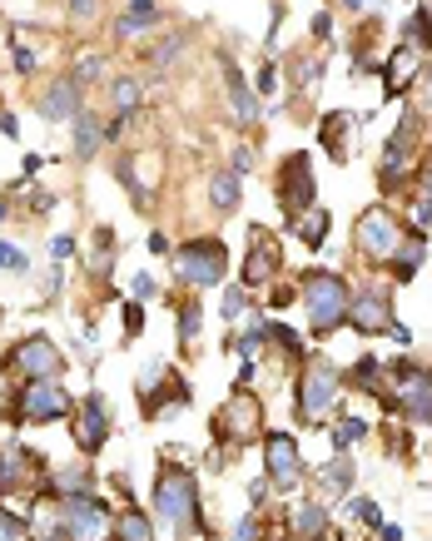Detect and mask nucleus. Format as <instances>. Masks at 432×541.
Returning <instances> with one entry per match:
<instances>
[{
  "label": "nucleus",
  "instance_id": "nucleus-1",
  "mask_svg": "<svg viewBox=\"0 0 432 541\" xmlns=\"http://www.w3.org/2000/svg\"><path fill=\"white\" fill-rule=\"evenodd\" d=\"M154 516L170 532H189L199 522V482L189 467H160V477H154Z\"/></svg>",
  "mask_w": 432,
  "mask_h": 541
},
{
  "label": "nucleus",
  "instance_id": "nucleus-2",
  "mask_svg": "<svg viewBox=\"0 0 432 541\" xmlns=\"http://www.w3.org/2000/svg\"><path fill=\"white\" fill-rule=\"evenodd\" d=\"M407 233H413V229H407L393 209L373 204V209H363V214H358V224H353V249L363 253L368 263L388 269V263H393V253L407 243Z\"/></svg>",
  "mask_w": 432,
  "mask_h": 541
},
{
  "label": "nucleus",
  "instance_id": "nucleus-3",
  "mask_svg": "<svg viewBox=\"0 0 432 541\" xmlns=\"http://www.w3.org/2000/svg\"><path fill=\"white\" fill-rule=\"evenodd\" d=\"M348 299H353V293H348V283L333 269H313L309 279H303V313H309L313 338H323L339 323H348Z\"/></svg>",
  "mask_w": 432,
  "mask_h": 541
},
{
  "label": "nucleus",
  "instance_id": "nucleus-4",
  "mask_svg": "<svg viewBox=\"0 0 432 541\" xmlns=\"http://www.w3.org/2000/svg\"><path fill=\"white\" fill-rule=\"evenodd\" d=\"M423 120H417V110L403 114V124L393 130V140L383 144V169H378V184H383V194H393V189H403L407 179L417 174V164H423Z\"/></svg>",
  "mask_w": 432,
  "mask_h": 541
},
{
  "label": "nucleus",
  "instance_id": "nucleus-5",
  "mask_svg": "<svg viewBox=\"0 0 432 541\" xmlns=\"http://www.w3.org/2000/svg\"><path fill=\"white\" fill-rule=\"evenodd\" d=\"M343 402V373L329 358H313L299 373V422H329Z\"/></svg>",
  "mask_w": 432,
  "mask_h": 541
},
{
  "label": "nucleus",
  "instance_id": "nucleus-6",
  "mask_svg": "<svg viewBox=\"0 0 432 541\" xmlns=\"http://www.w3.org/2000/svg\"><path fill=\"white\" fill-rule=\"evenodd\" d=\"M174 273H179L184 289H214V283H224V273H229V249L219 239H209V233H199V239L179 243Z\"/></svg>",
  "mask_w": 432,
  "mask_h": 541
},
{
  "label": "nucleus",
  "instance_id": "nucleus-7",
  "mask_svg": "<svg viewBox=\"0 0 432 541\" xmlns=\"http://www.w3.org/2000/svg\"><path fill=\"white\" fill-rule=\"evenodd\" d=\"M75 412V398L55 383V378H40V383H20L15 398H10V418L15 422H60Z\"/></svg>",
  "mask_w": 432,
  "mask_h": 541
},
{
  "label": "nucleus",
  "instance_id": "nucleus-8",
  "mask_svg": "<svg viewBox=\"0 0 432 541\" xmlns=\"http://www.w3.org/2000/svg\"><path fill=\"white\" fill-rule=\"evenodd\" d=\"M259 432H269L263 428V402L254 398L249 388H234V398L224 402V408L214 412V438H219V448H244V442H254Z\"/></svg>",
  "mask_w": 432,
  "mask_h": 541
},
{
  "label": "nucleus",
  "instance_id": "nucleus-9",
  "mask_svg": "<svg viewBox=\"0 0 432 541\" xmlns=\"http://www.w3.org/2000/svg\"><path fill=\"white\" fill-rule=\"evenodd\" d=\"M388 392H393L398 418L432 422V368H423V363H398L393 373H388Z\"/></svg>",
  "mask_w": 432,
  "mask_h": 541
},
{
  "label": "nucleus",
  "instance_id": "nucleus-10",
  "mask_svg": "<svg viewBox=\"0 0 432 541\" xmlns=\"http://www.w3.org/2000/svg\"><path fill=\"white\" fill-rule=\"evenodd\" d=\"M20 492H35L45 497L50 492V472H45V457L30 448H0V502L5 497H20Z\"/></svg>",
  "mask_w": 432,
  "mask_h": 541
},
{
  "label": "nucleus",
  "instance_id": "nucleus-11",
  "mask_svg": "<svg viewBox=\"0 0 432 541\" xmlns=\"http://www.w3.org/2000/svg\"><path fill=\"white\" fill-rule=\"evenodd\" d=\"M273 189H279V204L289 219H299L303 209H313V194H319V179H313V159L309 154H283V164L273 169Z\"/></svg>",
  "mask_w": 432,
  "mask_h": 541
},
{
  "label": "nucleus",
  "instance_id": "nucleus-12",
  "mask_svg": "<svg viewBox=\"0 0 432 541\" xmlns=\"http://www.w3.org/2000/svg\"><path fill=\"white\" fill-rule=\"evenodd\" d=\"M263 467H269V487L273 492H299L303 482V452L289 432H263Z\"/></svg>",
  "mask_w": 432,
  "mask_h": 541
},
{
  "label": "nucleus",
  "instance_id": "nucleus-13",
  "mask_svg": "<svg viewBox=\"0 0 432 541\" xmlns=\"http://www.w3.org/2000/svg\"><path fill=\"white\" fill-rule=\"evenodd\" d=\"M5 368L20 378V383H40V378H60V373H65V358L55 353L50 338H20L15 353L5 358Z\"/></svg>",
  "mask_w": 432,
  "mask_h": 541
},
{
  "label": "nucleus",
  "instance_id": "nucleus-14",
  "mask_svg": "<svg viewBox=\"0 0 432 541\" xmlns=\"http://www.w3.org/2000/svg\"><path fill=\"white\" fill-rule=\"evenodd\" d=\"M110 432H114V422H110L104 398H100V392H85V398H80V408L70 412V438H75V448L85 452V457H94V452L110 442Z\"/></svg>",
  "mask_w": 432,
  "mask_h": 541
},
{
  "label": "nucleus",
  "instance_id": "nucleus-15",
  "mask_svg": "<svg viewBox=\"0 0 432 541\" xmlns=\"http://www.w3.org/2000/svg\"><path fill=\"white\" fill-rule=\"evenodd\" d=\"M348 323L358 328V333H388L393 328V293L383 289V283H373V289H358L353 299H348Z\"/></svg>",
  "mask_w": 432,
  "mask_h": 541
},
{
  "label": "nucleus",
  "instance_id": "nucleus-16",
  "mask_svg": "<svg viewBox=\"0 0 432 541\" xmlns=\"http://www.w3.org/2000/svg\"><path fill=\"white\" fill-rule=\"evenodd\" d=\"M189 402V383L179 373H154V383L144 378L140 383V412L144 418H164L170 408H184Z\"/></svg>",
  "mask_w": 432,
  "mask_h": 541
},
{
  "label": "nucleus",
  "instance_id": "nucleus-17",
  "mask_svg": "<svg viewBox=\"0 0 432 541\" xmlns=\"http://www.w3.org/2000/svg\"><path fill=\"white\" fill-rule=\"evenodd\" d=\"M249 233H254V243H249V253H244V289H263V283L279 273L283 253H279V243L269 239V229H249Z\"/></svg>",
  "mask_w": 432,
  "mask_h": 541
},
{
  "label": "nucleus",
  "instance_id": "nucleus-18",
  "mask_svg": "<svg viewBox=\"0 0 432 541\" xmlns=\"http://www.w3.org/2000/svg\"><path fill=\"white\" fill-rule=\"evenodd\" d=\"M114 174L130 184L134 204H144V194H154V184H160V159L134 150V154H120V164H114Z\"/></svg>",
  "mask_w": 432,
  "mask_h": 541
},
{
  "label": "nucleus",
  "instance_id": "nucleus-19",
  "mask_svg": "<svg viewBox=\"0 0 432 541\" xmlns=\"http://www.w3.org/2000/svg\"><path fill=\"white\" fill-rule=\"evenodd\" d=\"M80 90H85V80H80L75 70L60 75L45 94H40V114H45V120H70V114H80Z\"/></svg>",
  "mask_w": 432,
  "mask_h": 541
},
{
  "label": "nucleus",
  "instance_id": "nucleus-20",
  "mask_svg": "<svg viewBox=\"0 0 432 541\" xmlns=\"http://www.w3.org/2000/svg\"><path fill=\"white\" fill-rule=\"evenodd\" d=\"M423 65H427V55H417L413 45H398L393 60L383 65V90L388 94H407V84L423 80Z\"/></svg>",
  "mask_w": 432,
  "mask_h": 541
},
{
  "label": "nucleus",
  "instance_id": "nucleus-21",
  "mask_svg": "<svg viewBox=\"0 0 432 541\" xmlns=\"http://www.w3.org/2000/svg\"><path fill=\"white\" fill-rule=\"evenodd\" d=\"M329 536V507L323 502H309L289 516V541H323Z\"/></svg>",
  "mask_w": 432,
  "mask_h": 541
},
{
  "label": "nucleus",
  "instance_id": "nucleus-22",
  "mask_svg": "<svg viewBox=\"0 0 432 541\" xmlns=\"http://www.w3.org/2000/svg\"><path fill=\"white\" fill-rule=\"evenodd\" d=\"M239 199H244V179H239L234 169H219V174L209 179V204H214L219 214H234Z\"/></svg>",
  "mask_w": 432,
  "mask_h": 541
},
{
  "label": "nucleus",
  "instance_id": "nucleus-23",
  "mask_svg": "<svg viewBox=\"0 0 432 541\" xmlns=\"http://www.w3.org/2000/svg\"><path fill=\"white\" fill-rule=\"evenodd\" d=\"M423 253H427V233H407V243L393 253V263H388V269H393V279L398 283L413 279V273L423 269Z\"/></svg>",
  "mask_w": 432,
  "mask_h": 541
},
{
  "label": "nucleus",
  "instance_id": "nucleus-24",
  "mask_svg": "<svg viewBox=\"0 0 432 541\" xmlns=\"http://www.w3.org/2000/svg\"><path fill=\"white\" fill-rule=\"evenodd\" d=\"M114 541H154V516L140 512V507L114 512Z\"/></svg>",
  "mask_w": 432,
  "mask_h": 541
},
{
  "label": "nucleus",
  "instance_id": "nucleus-25",
  "mask_svg": "<svg viewBox=\"0 0 432 541\" xmlns=\"http://www.w3.org/2000/svg\"><path fill=\"white\" fill-rule=\"evenodd\" d=\"M289 233H293V239H303L309 249H319V243L329 239V209H319V204L303 209L299 219H289Z\"/></svg>",
  "mask_w": 432,
  "mask_h": 541
},
{
  "label": "nucleus",
  "instance_id": "nucleus-26",
  "mask_svg": "<svg viewBox=\"0 0 432 541\" xmlns=\"http://www.w3.org/2000/svg\"><path fill=\"white\" fill-rule=\"evenodd\" d=\"M224 90H229V104H234V120L239 124H254L259 120V100H254V90L244 84L239 70H229V75H224Z\"/></svg>",
  "mask_w": 432,
  "mask_h": 541
},
{
  "label": "nucleus",
  "instance_id": "nucleus-27",
  "mask_svg": "<svg viewBox=\"0 0 432 541\" xmlns=\"http://www.w3.org/2000/svg\"><path fill=\"white\" fill-rule=\"evenodd\" d=\"M100 140H104V124H100V114L80 110V114H75V159H94V150H100Z\"/></svg>",
  "mask_w": 432,
  "mask_h": 541
},
{
  "label": "nucleus",
  "instance_id": "nucleus-28",
  "mask_svg": "<svg viewBox=\"0 0 432 541\" xmlns=\"http://www.w3.org/2000/svg\"><path fill=\"white\" fill-rule=\"evenodd\" d=\"M110 100H114V114H140L144 104V80L140 75H120L110 84Z\"/></svg>",
  "mask_w": 432,
  "mask_h": 541
},
{
  "label": "nucleus",
  "instance_id": "nucleus-29",
  "mask_svg": "<svg viewBox=\"0 0 432 541\" xmlns=\"http://www.w3.org/2000/svg\"><path fill=\"white\" fill-rule=\"evenodd\" d=\"M348 124H353V114L333 110V114H329V120H323V130H319L323 150H329L333 159H348Z\"/></svg>",
  "mask_w": 432,
  "mask_h": 541
},
{
  "label": "nucleus",
  "instance_id": "nucleus-30",
  "mask_svg": "<svg viewBox=\"0 0 432 541\" xmlns=\"http://www.w3.org/2000/svg\"><path fill=\"white\" fill-rule=\"evenodd\" d=\"M403 45H413L417 55H432V15H427V10H413V15H407Z\"/></svg>",
  "mask_w": 432,
  "mask_h": 541
},
{
  "label": "nucleus",
  "instance_id": "nucleus-31",
  "mask_svg": "<svg viewBox=\"0 0 432 541\" xmlns=\"http://www.w3.org/2000/svg\"><path fill=\"white\" fill-rule=\"evenodd\" d=\"M319 487H323V497L348 492V487H353V462H348V457H333V462L319 472Z\"/></svg>",
  "mask_w": 432,
  "mask_h": 541
},
{
  "label": "nucleus",
  "instance_id": "nucleus-32",
  "mask_svg": "<svg viewBox=\"0 0 432 541\" xmlns=\"http://www.w3.org/2000/svg\"><path fill=\"white\" fill-rule=\"evenodd\" d=\"M94 477L85 472V467H65V472H50V492L55 497H75V492H90Z\"/></svg>",
  "mask_w": 432,
  "mask_h": 541
},
{
  "label": "nucleus",
  "instance_id": "nucleus-33",
  "mask_svg": "<svg viewBox=\"0 0 432 541\" xmlns=\"http://www.w3.org/2000/svg\"><path fill=\"white\" fill-rule=\"evenodd\" d=\"M154 25H160V10H154V5H130L120 20H114L120 35H140V30H154Z\"/></svg>",
  "mask_w": 432,
  "mask_h": 541
},
{
  "label": "nucleus",
  "instance_id": "nucleus-34",
  "mask_svg": "<svg viewBox=\"0 0 432 541\" xmlns=\"http://www.w3.org/2000/svg\"><path fill=\"white\" fill-rule=\"evenodd\" d=\"M353 383L363 388L368 398H383V392H388V383H383V368H378L373 358H363V363L353 368Z\"/></svg>",
  "mask_w": 432,
  "mask_h": 541
},
{
  "label": "nucleus",
  "instance_id": "nucleus-35",
  "mask_svg": "<svg viewBox=\"0 0 432 541\" xmlns=\"http://www.w3.org/2000/svg\"><path fill=\"white\" fill-rule=\"evenodd\" d=\"M363 438H368V422L363 418H339V428H333V448H339V452L358 448Z\"/></svg>",
  "mask_w": 432,
  "mask_h": 541
},
{
  "label": "nucleus",
  "instance_id": "nucleus-36",
  "mask_svg": "<svg viewBox=\"0 0 432 541\" xmlns=\"http://www.w3.org/2000/svg\"><path fill=\"white\" fill-rule=\"evenodd\" d=\"M199 328H204V309H199V303L194 299H189V303H179V343H194V338H199Z\"/></svg>",
  "mask_w": 432,
  "mask_h": 541
},
{
  "label": "nucleus",
  "instance_id": "nucleus-37",
  "mask_svg": "<svg viewBox=\"0 0 432 541\" xmlns=\"http://www.w3.org/2000/svg\"><path fill=\"white\" fill-rule=\"evenodd\" d=\"M343 512L353 516V522H363V526H383V512H378V502H373V497H348V502H343Z\"/></svg>",
  "mask_w": 432,
  "mask_h": 541
},
{
  "label": "nucleus",
  "instance_id": "nucleus-38",
  "mask_svg": "<svg viewBox=\"0 0 432 541\" xmlns=\"http://www.w3.org/2000/svg\"><path fill=\"white\" fill-rule=\"evenodd\" d=\"M383 442H388V457H407V448H413V442H407V428H403V418H388L383 422Z\"/></svg>",
  "mask_w": 432,
  "mask_h": 541
},
{
  "label": "nucleus",
  "instance_id": "nucleus-39",
  "mask_svg": "<svg viewBox=\"0 0 432 541\" xmlns=\"http://www.w3.org/2000/svg\"><path fill=\"white\" fill-rule=\"evenodd\" d=\"M269 338L283 348V358H299L303 353V338L293 333V328H283V323H269Z\"/></svg>",
  "mask_w": 432,
  "mask_h": 541
},
{
  "label": "nucleus",
  "instance_id": "nucleus-40",
  "mask_svg": "<svg viewBox=\"0 0 432 541\" xmlns=\"http://www.w3.org/2000/svg\"><path fill=\"white\" fill-rule=\"evenodd\" d=\"M0 541H30V526L15 512H5V507H0Z\"/></svg>",
  "mask_w": 432,
  "mask_h": 541
},
{
  "label": "nucleus",
  "instance_id": "nucleus-41",
  "mask_svg": "<svg viewBox=\"0 0 432 541\" xmlns=\"http://www.w3.org/2000/svg\"><path fill=\"white\" fill-rule=\"evenodd\" d=\"M244 313H249V289H224V318L239 323Z\"/></svg>",
  "mask_w": 432,
  "mask_h": 541
},
{
  "label": "nucleus",
  "instance_id": "nucleus-42",
  "mask_svg": "<svg viewBox=\"0 0 432 541\" xmlns=\"http://www.w3.org/2000/svg\"><path fill=\"white\" fill-rule=\"evenodd\" d=\"M179 50H184V30H174V35L164 40L160 50H154V70H164V65H170V60L179 55Z\"/></svg>",
  "mask_w": 432,
  "mask_h": 541
},
{
  "label": "nucleus",
  "instance_id": "nucleus-43",
  "mask_svg": "<svg viewBox=\"0 0 432 541\" xmlns=\"http://www.w3.org/2000/svg\"><path fill=\"white\" fill-rule=\"evenodd\" d=\"M427 229H432V199L417 194L413 199V233H427Z\"/></svg>",
  "mask_w": 432,
  "mask_h": 541
},
{
  "label": "nucleus",
  "instance_id": "nucleus-44",
  "mask_svg": "<svg viewBox=\"0 0 432 541\" xmlns=\"http://www.w3.org/2000/svg\"><path fill=\"white\" fill-rule=\"evenodd\" d=\"M0 269H15V273H25V253H20L15 243H5V239H0Z\"/></svg>",
  "mask_w": 432,
  "mask_h": 541
},
{
  "label": "nucleus",
  "instance_id": "nucleus-45",
  "mask_svg": "<svg viewBox=\"0 0 432 541\" xmlns=\"http://www.w3.org/2000/svg\"><path fill=\"white\" fill-rule=\"evenodd\" d=\"M259 94H279V65H273V60L259 70Z\"/></svg>",
  "mask_w": 432,
  "mask_h": 541
},
{
  "label": "nucleus",
  "instance_id": "nucleus-46",
  "mask_svg": "<svg viewBox=\"0 0 432 541\" xmlns=\"http://www.w3.org/2000/svg\"><path fill=\"white\" fill-rule=\"evenodd\" d=\"M140 328H144V309H140V303H130V309H124V333L140 338Z\"/></svg>",
  "mask_w": 432,
  "mask_h": 541
},
{
  "label": "nucleus",
  "instance_id": "nucleus-47",
  "mask_svg": "<svg viewBox=\"0 0 432 541\" xmlns=\"http://www.w3.org/2000/svg\"><path fill=\"white\" fill-rule=\"evenodd\" d=\"M100 70H104V60H100V55H85V60L75 65V75H80V80H100Z\"/></svg>",
  "mask_w": 432,
  "mask_h": 541
},
{
  "label": "nucleus",
  "instance_id": "nucleus-48",
  "mask_svg": "<svg viewBox=\"0 0 432 541\" xmlns=\"http://www.w3.org/2000/svg\"><path fill=\"white\" fill-rule=\"evenodd\" d=\"M234 541H259V516H254V512H249L244 522L234 526Z\"/></svg>",
  "mask_w": 432,
  "mask_h": 541
},
{
  "label": "nucleus",
  "instance_id": "nucleus-49",
  "mask_svg": "<svg viewBox=\"0 0 432 541\" xmlns=\"http://www.w3.org/2000/svg\"><path fill=\"white\" fill-rule=\"evenodd\" d=\"M15 70H20V75H35V50L15 45Z\"/></svg>",
  "mask_w": 432,
  "mask_h": 541
},
{
  "label": "nucleus",
  "instance_id": "nucleus-50",
  "mask_svg": "<svg viewBox=\"0 0 432 541\" xmlns=\"http://www.w3.org/2000/svg\"><path fill=\"white\" fill-rule=\"evenodd\" d=\"M70 15H80V20H94V15H100V0H70Z\"/></svg>",
  "mask_w": 432,
  "mask_h": 541
},
{
  "label": "nucleus",
  "instance_id": "nucleus-51",
  "mask_svg": "<svg viewBox=\"0 0 432 541\" xmlns=\"http://www.w3.org/2000/svg\"><path fill=\"white\" fill-rule=\"evenodd\" d=\"M50 253H55V259H70V253H75V239H70V233H55V239H50Z\"/></svg>",
  "mask_w": 432,
  "mask_h": 541
},
{
  "label": "nucleus",
  "instance_id": "nucleus-52",
  "mask_svg": "<svg viewBox=\"0 0 432 541\" xmlns=\"http://www.w3.org/2000/svg\"><path fill=\"white\" fill-rule=\"evenodd\" d=\"M313 40H329V30H333V20H329V10H319V15H313Z\"/></svg>",
  "mask_w": 432,
  "mask_h": 541
},
{
  "label": "nucleus",
  "instance_id": "nucleus-53",
  "mask_svg": "<svg viewBox=\"0 0 432 541\" xmlns=\"http://www.w3.org/2000/svg\"><path fill=\"white\" fill-rule=\"evenodd\" d=\"M244 169H254V150L239 144V150H234V174H244Z\"/></svg>",
  "mask_w": 432,
  "mask_h": 541
},
{
  "label": "nucleus",
  "instance_id": "nucleus-54",
  "mask_svg": "<svg viewBox=\"0 0 432 541\" xmlns=\"http://www.w3.org/2000/svg\"><path fill=\"white\" fill-rule=\"evenodd\" d=\"M134 299H154V279H150V273H140V279H134Z\"/></svg>",
  "mask_w": 432,
  "mask_h": 541
},
{
  "label": "nucleus",
  "instance_id": "nucleus-55",
  "mask_svg": "<svg viewBox=\"0 0 432 541\" xmlns=\"http://www.w3.org/2000/svg\"><path fill=\"white\" fill-rule=\"evenodd\" d=\"M144 249H150V253H170V239H164V233H160V229H154V233H150V239H144Z\"/></svg>",
  "mask_w": 432,
  "mask_h": 541
},
{
  "label": "nucleus",
  "instance_id": "nucleus-56",
  "mask_svg": "<svg viewBox=\"0 0 432 541\" xmlns=\"http://www.w3.org/2000/svg\"><path fill=\"white\" fill-rule=\"evenodd\" d=\"M249 497H254V502H263V497H269V477H259V482H249Z\"/></svg>",
  "mask_w": 432,
  "mask_h": 541
},
{
  "label": "nucleus",
  "instance_id": "nucleus-57",
  "mask_svg": "<svg viewBox=\"0 0 432 541\" xmlns=\"http://www.w3.org/2000/svg\"><path fill=\"white\" fill-rule=\"evenodd\" d=\"M378 541H403V532L398 526H378Z\"/></svg>",
  "mask_w": 432,
  "mask_h": 541
},
{
  "label": "nucleus",
  "instance_id": "nucleus-58",
  "mask_svg": "<svg viewBox=\"0 0 432 541\" xmlns=\"http://www.w3.org/2000/svg\"><path fill=\"white\" fill-rule=\"evenodd\" d=\"M423 84H427V100H432V60L423 65Z\"/></svg>",
  "mask_w": 432,
  "mask_h": 541
},
{
  "label": "nucleus",
  "instance_id": "nucleus-59",
  "mask_svg": "<svg viewBox=\"0 0 432 541\" xmlns=\"http://www.w3.org/2000/svg\"><path fill=\"white\" fill-rule=\"evenodd\" d=\"M339 5H343V10H353V15H358V10H363V0H339Z\"/></svg>",
  "mask_w": 432,
  "mask_h": 541
},
{
  "label": "nucleus",
  "instance_id": "nucleus-60",
  "mask_svg": "<svg viewBox=\"0 0 432 541\" xmlns=\"http://www.w3.org/2000/svg\"><path fill=\"white\" fill-rule=\"evenodd\" d=\"M124 5H150V0H124Z\"/></svg>",
  "mask_w": 432,
  "mask_h": 541
},
{
  "label": "nucleus",
  "instance_id": "nucleus-61",
  "mask_svg": "<svg viewBox=\"0 0 432 541\" xmlns=\"http://www.w3.org/2000/svg\"><path fill=\"white\" fill-rule=\"evenodd\" d=\"M0 408H5V392H0Z\"/></svg>",
  "mask_w": 432,
  "mask_h": 541
},
{
  "label": "nucleus",
  "instance_id": "nucleus-62",
  "mask_svg": "<svg viewBox=\"0 0 432 541\" xmlns=\"http://www.w3.org/2000/svg\"><path fill=\"white\" fill-rule=\"evenodd\" d=\"M0 214H5V204H0Z\"/></svg>",
  "mask_w": 432,
  "mask_h": 541
}]
</instances>
